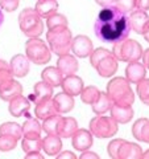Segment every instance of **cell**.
<instances>
[{
	"mask_svg": "<svg viewBox=\"0 0 149 159\" xmlns=\"http://www.w3.org/2000/svg\"><path fill=\"white\" fill-rule=\"evenodd\" d=\"M141 60H143V65L145 66V69H148V70H149V48L147 49V51L143 52Z\"/></svg>",
	"mask_w": 149,
	"mask_h": 159,
	"instance_id": "ee69618b",
	"label": "cell"
},
{
	"mask_svg": "<svg viewBox=\"0 0 149 159\" xmlns=\"http://www.w3.org/2000/svg\"><path fill=\"white\" fill-rule=\"evenodd\" d=\"M143 148L137 143H132L124 139L117 152V159H141Z\"/></svg>",
	"mask_w": 149,
	"mask_h": 159,
	"instance_id": "ac0fdd59",
	"label": "cell"
},
{
	"mask_svg": "<svg viewBox=\"0 0 149 159\" xmlns=\"http://www.w3.org/2000/svg\"><path fill=\"white\" fill-rule=\"evenodd\" d=\"M41 78L45 82H48L49 85H52L53 88L61 86L63 74L59 72V69L57 66H48L41 72Z\"/></svg>",
	"mask_w": 149,
	"mask_h": 159,
	"instance_id": "484cf974",
	"label": "cell"
},
{
	"mask_svg": "<svg viewBox=\"0 0 149 159\" xmlns=\"http://www.w3.org/2000/svg\"><path fill=\"white\" fill-rule=\"evenodd\" d=\"M34 114L38 119H46L49 117L54 116V114H58L57 113V109L56 105H54V101H53V97L45 99L42 102H38L36 103V109H34Z\"/></svg>",
	"mask_w": 149,
	"mask_h": 159,
	"instance_id": "d4e9b609",
	"label": "cell"
},
{
	"mask_svg": "<svg viewBox=\"0 0 149 159\" xmlns=\"http://www.w3.org/2000/svg\"><path fill=\"white\" fill-rule=\"evenodd\" d=\"M20 94H23V86L16 80H9V81L0 84V98L3 101L9 102Z\"/></svg>",
	"mask_w": 149,
	"mask_h": 159,
	"instance_id": "5bb4252c",
	"label": "cell"
},
{
	"mask_svg": "<svg viewBox=\"0 0 149 159\" xmlns=\"http://www.w3.org/2000/svg\"><path fill=\"white\" fill-rule=\"evenodd\" d=\"M34 9L42 19H48L58 11V3L57 0H37Z\"/></svg>",
	"mask_w": 149,
	"mask_h": 159,
	"instance_id": "4316f807",
	"label": "cell"
},
{
	"mask_svg": "<svg viewBox=\"0 0 149 159\" xmlns=\"http://www.w3.org/2000/svg\"><path fill=\"white\" fill-rule=\"evenodd\" d=\"M112 105H113V102L111 101V98L108 97V94L100 92L99 98L92 103L91 106H92V111L95 113L96 116H102V114H106L107 111H110Z\"/></svg>",
	"mask_w": 149,
	"mask_h": 159,
	"instance_id": "f1b7e54d",
	"label": "cell"
},
{
	"mask_svg": "<svg viewBox=\"0 0 149 159\" xmlns=\"http://www.w3.org/2000/svg\"><path fill=\"white\" fill-rule=\"evenodd\" d=\"M128 20H130L131 29L135 31L137 34H144L149 25V15L145 11H140V9H133L128 16Z\"/></svg>",
	"mask_w": 149,
	"mask_h": 159,
	"instance_id": "30bf717a",
	"label": "cell"
},
{
	"mask_svg": "<svg viewBox=\"0 0 149 159\" xmlns=\"http://www.w3.org/2000/svg\"><path fill=\"white\" fill-rule=\"evenodd\" d=\"M135 9L149 11V0H135Z\"/></svg>",
	"mask_w": 149,
	"mask_h": 159,
	"instance_id": "60d3db41",
	"label": "cell"
},
{
	"mask_svg": "<svg viewBox=\"0 0 149 159\" xmlns=\"http://www.w3.org/2000/svg\"><path fill=\"white\" fill-rule=\"evenodd\" d=\"M61 137L57 134H48L42 139V150L48 154L49 157H56L62 148V141Z\"/></svg>",
	"mask_w": 149,
	"mask_h": 159,
	"instance_id": "7402d4cb",
	"label": "cell"
},
{
	"mask_svg": "<svg viewBox=\"0 0 149 159\" xmlns=\"http://www.w3.org/2000/svg\"><path fill=\"white\" fill-rule=\"evenodd\" d=\"M29 109H31V101L28 98L23 97V94H20L16 98H13L9 101V106H8V111L11 116L15 118H20L27 116Z\"/></svg>",
	"mask_w": 149,
	"mask_h": 159,
	"instance_id": "4fadbf2b",
	"label": "cell"
},
{
	"mask_svg": "<svg viewBox=\"0 0 149 159\" xmlns=\"http://www.w3.org/2000/svg\"><path fill=\"white\" fill-rule=\"evenodd\" d=\"M143 36H144V39H145L149 43V25H148V28H147V31L144 32V34H143Z\"/></svg>",
	"mask_w": 149,
	"mask_h": 159,
	"instance_id": "7dc6e473",
	"label": "cell"
},
{
	"mask_svg": "<svg viewBox=\"0 0 149 159\" xmlns=\"http://www.w3.org/2000/svg\"><path fill=\"white\" fill-rule=\"evenodd\" d=\"M21 147L24 152H34L42 150V139L41 138H25L21 139Z\"/></svg>",
	"mask_w": 149,
	"mask_h": 159,
	"instance_id": "1f68e13d",
	"label": "cell"
},
{
	"mask_svg": "<svg viewBox=\"0 0 149 159\" xmlns=\"http://www.w3.org/2000/svg\"><path fill=\"white\" fill-rule=\"evenodd\" d=\"M94 138L91 131L86 130V129H78V130L73 134L71 137V145L77 151H84L88 150L92 146Z\"/></svg>",
	"mask_w": 149,
	"mask_h": 159,
	"instance_id": "7c38bea8",
	"label": "cell"
},
{
	"mask_svg": "<svg viewBox=\"0 0 149 159\" xmlns=\"http://www.w3.org/2000/svg\"><path fill=\"white\" fill-rule=\"evenodd\" d=\"M81 159H99V155L96 152H92V151H88V150H84V151H82V154H81V157H79Z\"/></svg>",
	"mask_w": 149,
	"mask_h": 159,
	"instance_id": "7bdbcfd3",
	"label": "cell"
},
{
	"mask_svg": "<svg viewBox=\"0 0 149 159\" xmlns=\"http://www.w3.org/2000/svg\"><path fill=\"white\" fill-rule=\"evenodd\" d=\"M13 80V74L9 68V64L6 62L4 60H0V84Z\"/></svg>",
	"mask_w": 149,
	"mask_h": 159,
	"instance_id": "8d00e7d4",
	"label": "cell"
},
{
	"mask_svg": "<svg viewBox=\"0 0 149 159\" xmlns=\"http://www.w3.org/2000/svg\"><path fill=\"white\" fill-rule=\"evenodd\" d=\"M91 66L103 78H110L117 72L119 61L111 51L106 48H96L90 54Z\"/></svg>",
	"mask_w": 149,
	"mask_h": 159,
	"instance_id": "7a4b0ae2",
	"label": "cell"
},
{
	"mask_svg": "<svg viewBox=\"0 0 149 159\" xmlns=\"http://www.w3.org/2000/svg\"><path fill=\"white\" fill-rule=\"evenodd\" d=\"M131 31L128 16L115 6L102 8L94 24L95 36L100 41L112 45L128 39Z\"/></svg>",
	"mask_w": 149,
	"mask_h": 159,
	"instance_id": "6da1fadb",
	"label": "cell"
},
{
	"mask_svg": "<svg viewBox=\"0 0 149 159\" xmlns=\"http://www.w3.org/2000/svg\"><path fill=\"white\" fill-rule=\"evenodd\" d=\"M17 146V139L11 135L0 134V151H11Z\"/></svg>",
	"mask_w": 149,
	"mask_h": 159,
	"instance_id": "d590c367",
	"label": "cell"
},
{
	"mask_svg": "<svg viewBox=\"0 0 149 159\" xmlns=\"http://www.w3.org/2000/svg\"><path fill=\"white\" fill-rule=\"evenodd\" d=\"M56 158H57V159H65V158H69V159H77V155H75L74 152H71V151H63V152L59 151L57 155H56Z\"/></svg>",
	"mask_w": 149,
	"mask_h": 159,
	"instance_id": "b9f144b4",
	"label": "cell"
},
{
	"mask_svg": "<svg viewBox=\"0 0 149 159\" xmlns=\"http://www.w3.org/2000/svg\"><path fill=\"white\" fill-rule=\"evenodd\" d=\"M25 159H44V155L42 154H40V151H34V152L27 154Z\"/></svg>",
	"mask_w": 149,
	"mask_h": 159,
	"instance_id": "bcb514c9",
	"label": "cell"
},
{
	"mask_svg": "<svg viewBox=\"0 0 149 159\" xmlns=\"http://www.w3.org/2000/svg\"><path fill=\"white\" fill-rule=\"evenodd\" d=\"M0 134L11 135L19 141L23 137V127L16 122H4L3 125H0Z\"/></svg>",
	"mask_w": 149,
	"mask_h": 159,
	"instance_id": "f546056e",
	"label": "cell"
},
{
	"mask_svg": "<svg viewBox=\"0 0 149 159\" xmlns=\"http://www.w3.org/2000/svg\"><path fill=\"white\" fill-rule=\"evenodd\" d=\"M78 130V122L75 118L73 117H65L59 121L58 125V130H57V135L61 138L66 139V138H71L73 134Z\"/></svg>",
	"mask_w": 149,
	"mask_h": 159,
	"instance_id": "cb8c5ba5",
	"label": "cell"
},
{
	"mask_svg": "<svg viewBox=\"0 0 149 159\" xmlns=\"http://www.w3.org/2000/svg\"><path fill=\"white\" fill-rule=\"evenodd\" d=\"M20 6V0H0V8L7 12L16 11Z\"/></svg>",
	"mask_w": 149,
	"mask_h": 159,
	"instance_id": "ab89813d",
	"label": "cell"
},
{
	"mask_svg": "<svg viewBox=\"0 0 149 159\" xmlns=\"http://www.w3.org/2000/svg\"><path fill=\"white\" fill-rule=\"evenodd\" d=\"M143 47L141 44L132 39H126L120 43L113 44L112 53L117 61L123 62H133L138 61L143 56Z\"/></svg>",
	"mask_w": 149,
	"mask_h": 159,
	"instance_id": "8992f818",
	"label": "cell"
},
{
	"mask_svg": "<svg viewBox=\"0 0 149 159\" xmlns=\"http://www.w3.org/2000/svg\"><path fill=\"white\" fill-rule=\"evenodd\" d=\"M57 68L59 69L63 76H71V74H75L79 69V64L78 60L71 56V54H62L59 56L58 61H57Z\"/></svg>",
	"mask_w": 149,
	"mask_h": 159,
	"instance_id": "2e32d148",
	"label": "cell"
},
{
	"mask_svg": "<svg viewBox=\"0 0 149 159\" xmlns=\"http://www.w3.org/2000/svg\"><path fill=\"white\" fill-rule=\"evenodd\" d=\"M90 131L92 137L96 138H111L119 131V123L112 117H107L102 114V116L94 117L90 121Z\"/></svg>",
	"mask_w": 149,
	"mask_h": 159,
	"instance_id": "ba28073f",
	"label": "cell"
},
{
	"mask_svg": "<svg viewBox=\"0 0 149 159\" xmlns=\"http://www.w3.org/2000/svg\"><path fill=\"white\" fill-rule=\"evenodd\" d=\"M71 51L74 56L78 58H86L90 57V54L94 51L92 41L84 34H78L71 41Z\"/></svg>",
	"mask_w": 149,
	"mask_h": 159,
	"instance_id": "9c48e42d",
	"label": "cell"
},
{
	"mask_svg": "<svg viewBox=\"0 0 149 159\" xmlns=\"http://www.w3.org/2000/svg\"><path fill=\"white\" fill-rule=\"evenodd\" d=\"M132 135L138 142L149 143V119L148 118H140L133 123Z\"/></svg>",
	"mask_w": 149,
	"mask_h": 159,
	"instance_id": "603a6c76",
	"label": "cell"
},
{
	"mask_svg": "<svg viewBox=\"0 0 149 159\" xmlns=\"http://www.w3.org/2000/svg\"><path fill=\"white\" fill-rule=\"evenodd\" d=\"M110 113H111V117L115 119L117 123L131 122L133 116H135V111H133L132 106H130V105H116V103L112 105Z\"/></svg>",
	"mask_w": 149,
	"mask_h": 159,
	"instance_id": "d6986e66",
	"label": "cell"
},
{
	"mask_svg": "<svg viewBox=\"0 0 149 159\" xmlns=\"http://www.w3.org/2000/svg\"><path fill=\"white\" fill-rule=\"evenodd\" d=\"M3 23H4V13H3V9L0 8V27L3 25Z\"/></svg>",
	"mask_w": 149,
	"mask_h": 159,
	"instance_id": "c3c4849f",
	"label": "cell"
},
{
	"mask_svg": "<svg viewBox=\"0 0 149 159\" xmlns=\"http://www.w3.org/2000/svg\"><path fill=\"white\" fill-rule=\"evenodd\" d=\"M61 88L62 90L70 94V96L75 97V96H79L82 92V89L84 88L83 86V81L81 77L75 76V74H71V76H65L62 80V84H61Z\"/></svg>",
	"mask_w": 149,
	"mask_h": 159,
	"instance_id": "e0dca14e",
	"label": "cell"
},
{
	"mask_svg": "<svg viewBox=\"0 0 149 159\" xmlns=\"http://www.w3.org/2000/svg\"><path fill=\"white\" fill-rule=\"evenodd\" d=\"M61 119H62V117L59 116V114H54V116L44 119L42 121V130L46 134H57L58 125H59V121H61Z\"/></svg>",
	"mask_w": 149,
	"mask_h": 159,
	"instance_id": "d6a6232c",
	"label": "cell"
},
{
	"mask_svg": "<svg viewBox=\"0 0 149 159\" xmlns=\"http://www.w3.org/2000/svg\"><path fill=\"white\" fill-rule=\"evenodd\" d=\"M54 105H56L57 113L58 114H65V113H70L74 106H75V101H74V97L67 94L65 92L58 93L54 96L53 98Z\"/></svg>",
	"mask_w": 149,
	"mask_h": 159,
	"instance_id": "ffe728a7",
	"label": "cell"
},
{
	"mask_svg": "<svg viewBox=\"0 0 149 159\" xmlns=\"http://www.w3.org/2000/svg\"><path fill=\"white\" fill-rule=\"evenodd\" d=\"M106 93L111 101L116 105H130L135 102V93L131 88V82L124 77H113L107 84Z\"/></svg>",
	"mask_w": 149,
	"mask_h": 159,
	"instance_id": "3957f363",
	"label": "cell"
},
{
	"mask_svg": "<svg viewBox=\"0 0 149 159\" xmlns=\"http://www.w3.org/2000/svg\"><path fill=\"white\" fill-rule=\"evenodd\" d=\"M95 3L98 6H100L102 8L104 7H110V6H113V3H115V0H95Z\"/></svg>",
	"mask_w": 149,
	"mask_h": 159,
	"instance_id": "f6af8a7d",
	"label": "cell"
},
{
	"mask_svg": "<svg viewBox=\"0 0 149 159\" xmlns=\"http://www.w3.org/2000/svg\"><path fill=\"white\" fill-rule=\"evenodd\" d=\"M145 74H147V69L143 64H140L138 61L128 62V65L126 68V77L131 84L136 85L138 81L145 78Z\"/></svg>",
	"mask_w": 149,
	"mask_h": 159,
	"instance_id": "44dd1931",
	"label": "cell"
},
{
	"mask_svg": "<svg viewBox=\"0 0 149 159\" xmlns=\"http://www.w3.org/2000/svg\"><path fill=\"white\" fill-rule=\"evenodd\" d=\"M113 6L124 13H131L135 9V0H115Z\"/></svg>",
	"mask_w": 149,
	"mask_h": 159,
	"instance_id": "74e56055",
	"label": "cell"
},
{
	"mask_svg": "<svg viewBox=\"0 0 149 159\" xmlns=\"http://www.w3.org/2000/svg\"><path fill=\"white\" fill-rule=\"evenodd\" d=\"M123 142H124V139L117 138V139H113V141H111L110 143H108V146H107V152H108V155H110V158L117 159L119 148H120V145H121Z\"/></svg>",
	"mask_w": 149,
	"mask_h": 159,
	"instance_id": "f35d334b",
	"label": "cell"
},
{
	"mask_svg": "<svg viewBox=\"0 0 149 159\" xmlns=\"http://www.w3.org/2000/svg\"><path fill=\"white\" fill-rule=\"evenodd\" d=\"M67 19L66 16H63L61 13H53L52 16H49L46 20V27L49 29H54V28H61V27H67Z\"/></svg>",
	"mask_w": 149,
	"mask_h": 159,
	"instance_id": "e575fe53",
	"label": "cell"
},
{
	"mask_svg": "<svg viewBox=\"0 0 149 159\" xmlns=\"http://www.w3.org/2000/svg\"><path fill=\"white\" fill-rule=\"evenodd\" d=\"M53 97V86L49 85L48 82L42 81L37 82L33 88V93L29 94V101H32L34 103H38V102H42L45 99H49Z\"/></svg>",
	"mask_w": 149,
	"mask_h": 159,
	"instance_id": "9a60e30c",
	"label": "cell"
},
{
	"mask_svg": "<svg viewBox=\"0 0 149 159\" xmlns=\"http://www.w3.org/2000/svg\"><path fill=\"white\" fill-rule=\"evenodd\" d=\"M19 25L21 32L27 37H40L44 32L42 17L36 12L34 8H24L19 15Z\"/></svg>",
	"mask_w": 149,
	"mask_h": 159,
	"instance_id": "5b68a950",
	"label": "cell"
},
{
	"mask_svg": "<svg viewBox=\"0 0 149 159\" xmlns=\"http://www.w3.org/2000/svg\"><path fill=\"white\" fill-rule=\"evenodd\" d=\"M46 41L49 44V49L57 56L67 54L71 51L73 34L67 27L49 29L46 33Z\"/></svg>",
	"mask_w": 149,
	"mask_h": 159,
	"instance_id": "277c9868",
	"label": "cell"
},
{
	"mask_svg": "<svg viewBox=\"0 0 149 159\" xmlns=\"http://www.w3.org/2000/svg\"><path fill=\"white\" fill-rule=\"evenodd\" d=\"M141 159H149V150H147L145 152H143Z\"/></svg>",
	"mask_w": 149,
	"mask_h": 159,
	"instance_id": "681fc988",
	"label": "cell"
},
{
	"mask_svg": "<svg viewBox=\"0 0 149 159\" xmlns=\"http://www.w3.org/2000/svg\"><path fill=\"white\" fill-rule=\"evenodd\" d=\"M9 68H11L13 77L23 78L29 73L31 61H29V58L27 56H24V54H15V56L11 58Z\"/></svg>",
	"mask_w": 149,
	"mask_h": 159,
	"instance_id": "8fae6325",
	"label": "cell"
},
{
	"mask_svg": "<svg viewBox=\"0 0 149 159\" xmlns=\"http://www.w3.org/2000/svg\"><path fill=\"white\" fill-rule=\"evenodd\" d=\"M136 90L140 101L149 106V78H143L136 84Z\"/></svg>",
	"mask_w": 149,
	"mask_h": 159,
	"instance_id": "836d02e7",
	"label": "cell"
},
{
	"mask_svg": "<svg viewBox=\"0 0 149 159\" xmlns=\"http://www.w3.org/2000/svg\"><path fill=\"white\" fill-rule=\"evenodd\" d=\"M23 137L25 138H41L42 126L37 119L28 118L25 122L23 123Z\"/></svg>",
	"mask_w": 149,
	"mask_h": 159,
	"instance_id": "83f0119b",
	"label": "cell"
},
{
	"mask_svg": "<svg viewBox=\"0 0 149 159\" xmlns=\"http://www.w3.org/2000/svg\"><path fill=\"white\" fill-rule=\"evenodd\" d=\"M25 53L29 61H32L36 65H45L52 58L50 49L48 48L45 41H42L38 37L29 39L25 43Z\"/></svg>",
	"mask_w": 149,
	"mask_h": 159,
	"instance_id": "52a82bcc",
	"label": "cell"
},
{
	"mask_svg": "<svg viewBox=\"0 0 149 159\" xmlns=\"http://www.w3.org/2000/svg\"><path fill=\"white\" fill-rule=\"evenodd\" d=\"M81 99L83 103H87V105H92L94 102L96 101L100 96V90L96 88V86H86L82 89L81 92Z\"/></svg>",
	"mask_w": 149,
	"mask_h": 159,
	"instance_id": "4dcf8cb0",
	"label": "cell"
}]
</instances>
